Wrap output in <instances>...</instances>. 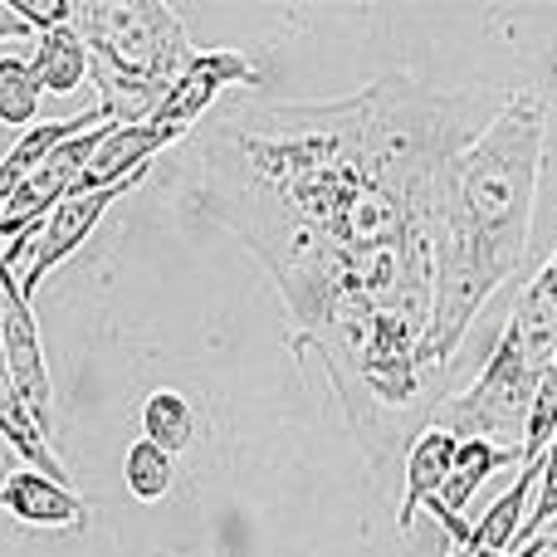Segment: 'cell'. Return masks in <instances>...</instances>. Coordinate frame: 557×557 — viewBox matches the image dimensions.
I'll use <instances>...</instances> for the list:
<instances>
[{"label": "cell", "mask_w": 557, "mask_h": 557, "mask_svg": "<svg viewBox=\"0 0 557 557\" xmlns=\"http://www.w3.org/2000/svg\"><path fill=\"white\" fill-rule=\"evenodd\" d=\"M494 117V113H490ZM480 94L376 78L323 103H245L201 143V211L270 270L294 343L327 362L372 460L445 406L431 362L435 225Z\"/></svg>", "instance_id": "6da1fadb"}, {"label": "cell", "mask_w": 557, "mask_h": 557, "mask_svg": "<svg viewBox=\"0 0 557 557\" xmlns=\"http://www.w3.org/2000/svg\"><path fill=\"white\" fill-rule=\"evenodd\" d=\"M553 548H557V539H553Z\"/></svg>", "instance_id": "603a6c76"}, {"label": "cell", "mask_w": 557, "mask_h": 557, "mask_svg": "<svg viewBox=\"0 0 557 557\" xmlns=\"http://www.w3.org/2000/svg\"><path fill=\"white\" fill-rule=\"evenodd\" d=\"M143 441H152L157 450H166L176 460V455L196 441L191 401H186L182 392H172V386H157V392L143 401Z\"/></svg>", "instance_id": "9a60e30c"}, {"label": "cell", "mask_w": 557, "mask_h": 557, "mask_svg": "<svg viewBox=\"0 0 557 557\" xmlns=\"http://www.w3.org/2000/svg\"><path fill=\"white\" fill-rule=\"evenodd\" d=\"M0 347H5V367H10V386H15L20 406L29 411L35 431L54 445V382H49L45 367V343H39L35 313H29V298L10 294L5 318H0Z\"/></svg>", "instance_id": "5b68a950"}, {"label": "cell", "mask_w": 557, "mask_h": 557, "mask_svg": "<svg viewBox=\"0 0 557 557\" xmlns=\"http://www.w3.org/2000/svg\"><path fill=\"white\" fill-rule=\"evenodd\" d=\"M543 548H548V543L533 539V543H523V548H513V557H543Z\"/></svg>", "instance_id": "7402d4cb"}, {"label": "cell", "mask_w": 557, "mask_h": 557, "mask_svg": "<svg viewBox=\"0 0 557 557\" xmlns=\"http://www.w3.org/2000/svg\"><path fill=\"white\" fill-rule=\"evenodd\" d=\"M98 123H108L103 113H98V103L94 108H84V113H74V117H59V123H39V127H29L25 137H20L15 147H10L5 157H0V206L10 201V191H15L20 182H25L29 172H35L39 162H45L54 147H64L69 137H78V133H88V127H98Z\"/></svg>", "instance_id": "8fae6325"}, {"label": "cell", "mask_w": 557, "mask_h": 557, "mask_svg": "<svg viewBox=\"0 0 557 557\" xmlns=\"http://www.w3.org/2000/svg\"><path fill=\"white\" fill-rule=\"evenodd\" d=\"M0 513L29 523V529H84V499L69 484L45 480L29 465H15L0 480Z\"/></svg>", "instance_id": "ba28073f"}, {"label": "cell", "mask_w": 557, "mask_h": 557, "mask_svg": "<svg viewBox=\"0 0 557 557\" xmlns=\"http://www.w3.org/2000/svg\"><path fill=\"white\" fill-rule=\"evenodd\" d=\"M548 519H557V435H553V445L539 455V499L529 504V519H523V533H519V543H533L539 539V529Z\"/></svg>", "instance_id": "d6986e66"}, {"label": "cell", "mask_w": 557, "mask_h": 557, "mask_svg": "<svg viewBox=\"0 0 557 557\" xmlns=\"http://www.w3.org/2000/svg\"><path fill=\"white\" fill-rule=\"evenodd\" d=\"M0 441L15 450V460H25L29 470H39L45 480H59L69 484V470L59 465L54 445L45 441V435L35 431V421H29V411L20 406L15 386H10V367H5V347H0Z\"/></svg>", "instance_id": "7c38bea8"}, {"label": "cell", "mask_w": 557, "mask_h": 557, "mask_svg": "<svg viewBox=\"0 0 557 557\" xmlns=\"http://www.w3.org/2000/svg\"><path fill=\"white\" fill-rule=\"evenodd\" d=\"M504 333L513 337V347H519L533 367H543L557 352V250H553V260L529 278V288L519 294Z\"/></svg>", "instance_id": "30bf717a"}, {"label": "cell", "mask_w": 557, "mask_h": 557, "mask_svg": "<svg viewBox=\"0 0 557 557\" xmlns=\"http://www.w3.org/2000/svg\"><path fill=\"white\" fill-rule=\"evenodd\" d=\"M557 435V352L543 362L539 386H533V406H529V421H523V465H539V455L553 445Z\"/></svg>", "instance_id": "e0dca14e"}, {"label": "cell", "mask_w": 557, "mask_h": 557, "mask_svg": "<svg viewBox=\"0 0 557 557\" xmlns=\"http://www.w3.org/2000/svg\"><path fill=\"white\" fill-rule=\"evenodd\" d=\"M137 182H123V186H108V191H69L64 201L49 211L45 231H39V245L35 255H29V270L20 278V294L35 298V288L45 284L49 274L59 270V264L69 260V255L78 250V245L88 240V235L98 231V221H103V211L117 201V196H127Z\"/></svg>", "instance_id": "8992f818"}, {"label": "cell", "mask_w": 557, "mask_h": 557, "mask_svg": "<svg viewBox=\"0 0 557 557\" xmlns=\"http://www.w3.org/2000/svg\"><path fill=\"white\" fill-rule=\"evenodd\" d=\"M504 465H523L519 445H494V441H460V455H455V470L450 480H445V490L435 494V504L450 513H460L465 519V504L474 499V490H480L484 480H490L494 470H504Z\"/></svg>", "instance_id": "5bb4252c"}, {"label": "cell", "mask_w": 557, "mask_h": 557, "mask_svg": "<svg viewBox=\"0 0 557 557\" xmlns=\"http://www.w3.org/2000/svg\"><path fill=\"white\" fill-rule=\"evenodd\" d=\"M543 137H548V103L533 94H509L445 166L431 313V362L441 372H450L490 294L529 260Z\"/></svg>", "instance_id": "7a4b0ae2"}, {"label": "cell", "mask_w": 557, "mask_h": 557, "mask_svg": "<svg viewBox=\"0 0 557 557\" xmlns=\"http://www.w3.org/2000/svg\"><path fill=\"white\" fill-rule=\"evenodd\" d=\"M172 143L176 137L162 133V127H152V123H113L108 137L98 143L94 162L84 166L74 191H108V186H123V182H143L152 157Z\"/></svg>", "instance_id": "52a82bcc"}, {"label": "cell", "mask_w": 557, "mask_h": 557, "mask_svg": "<svg viewBox=\"0 0 557 557\" xmlns=\"http://www.w3.org/2000/svg\"><path fill=\"white\" fill-rule=\"evenodd\" d=\"M39 113V84L29 74V59L0 54V123L29 127Z\"/></svg>", "instance_id": "ac0fdd59"}, {"label": "cell", "mask_w": 557, "mask_h": 557, "mask_svg": "<svg viewBox=\"0 0 557 557\" xmlns=\"http://www.w3.org/2000/svg\"><path fill=\"white\" fill-rule=\"evenodd\" d=\"M15 288H20L15 270H5V264H0V318H5V304H10V294H15Z\"/></svg>", "instance_id": "44dd1931"}, {"label": "cell", "mask_w": 557, "mask_h": 557, "mask_svg": "<svg viewBox=\"0 0 557 557\" xmlns=\"http://www.w3.org/2000/svg\"><path fill=\"white\" fill-rule=\"evenodd\" d=\"M123 480L127 490H133L137 504H157L172 494L176 484V460L166 450H157L152 441H133L123 455Z\"/></svg>", "instance_id": "2e32d148"}, {"label": "cell", "mask_w": 557, "mask_h": 557, "mask_svg": "<svg viewBox=\"0 0 557 557\" xmlns=\"http://www.w3.org/2000/svg\"><path fill=\"white\" fill-rule=\"evenodd\" d=\"M74 29L94 54L98 113L108 123H147L196 59L182 15L162 0H84L74 5Z\"/></svg>", "instance_id": "3957f363"}, {"label": "cell", "mask_w": 557, "mask_h": 557, "mask_svg": "<svg viewBox=\"0 0 557 557\" xmlns=\"http://www.w3.org/2000/svg\"><path fill=\"white\" fill-rule=\"evenodd\" d=\"M255 78H260V69H255L245 54H235V49H196V59L186 64V74L166 88V98L152 108L147 123L162 127V133H172L176 143H182V137L211 113V103L225 94V88L255 84Z\"/></svg>", "instance_id": "277c9868"}, {"label": "cell", "mask_w": 557, "mask_h": 557, "mask_svg": "<svg viewBox=\"0 0 557 557\" xmlns=\"http://www.w3.org/2000/svg\"><path fill=\"white\" fill-rule=\"evenodd\" d=\"M35 29L15 15V5H0V39H29Z\"/></svg>", "instance_id": "ffe728a7"}, {"label": "cell", "mask_w": 557, "mask_h": 557, "mask_svg": "<svg viewBox=\"0 0 557 557\" xmlns=\"http://www.w3.org/2000/svg\"><path fill=\"white\" fill-rule=\"evenodd\" d=\"M455 455H460V435H450L445 425H425L411 445H406V494H401V513H396V529H411L416 509L435 499L445 490L455 470Z\"/></svg>", "instance_id": "9c48e42d"}, {"label": "cell", "mask_w": 557, "mask_h": 557, "mask_svg": "<svg viewBox=\"0 0 557 557\" xmlns=\"http://www.w3.org/2000/svg\"><path fill=\"white\" fill-rule=\"evenodd\" d=\"M35 39L39 45H35V59H29V74H35L39 94H74V88H84L88 69H94V54H88V45L78 39V29L59 25Z\"/></svg>", "instance_id": "4fadbf2b"}]
</instances>
